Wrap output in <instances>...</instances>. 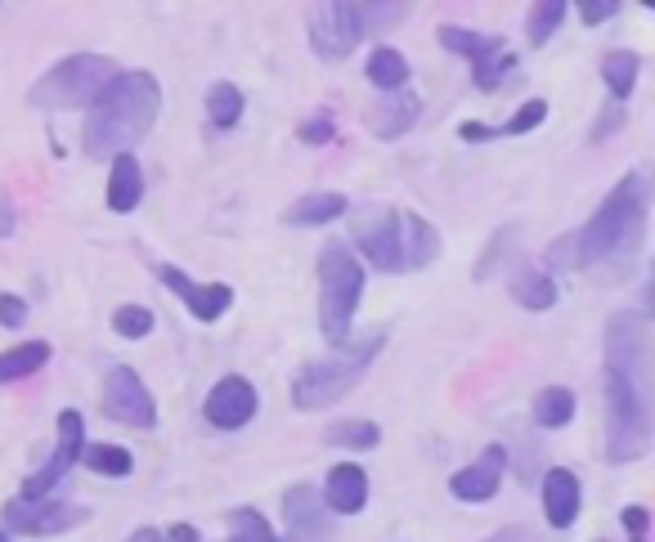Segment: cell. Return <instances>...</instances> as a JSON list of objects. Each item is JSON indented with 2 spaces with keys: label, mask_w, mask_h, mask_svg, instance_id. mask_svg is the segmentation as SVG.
<instances>
[{
  "label": "cell",
  "mask_w": 655,
  "mask_h": 542,
  "mask_svg": "<svg viewBox=\"0 0 655 542\" xmlns=\"http://www.w3.org/2000/svg\"><path fill=\"white\" fill-rule=\"evenodd\" d=\"M126 542H202L194 524H171V529H135Z\"/></svg>",
  "instance_id": "36"
},
{
  "label": "cell",
  "mask_w": 655,
  "mask_h": 542,
  "mask_svg": "<svg viewBox=\"0 0 655 542\" xmlns=\"http://www.w3.org/2000/svg\"><path fill=\"white\" fill-rule=\"evenodd\" d=\"M360 296H364L360 256L346 242H323L319 247V332L328 336L333 350L351 345Z\"/></svg>",
  "instance_id": "6"
},
{
  "label": "cell",
  "mask_w": 655,
  "mask_h": 542,
  "mask_svg": "<svg viewBox=\"0 0 655 542\" xmlns=\"http://www.w3.org/2000/svg\"><path fill=\"white\" fill-rule=\"evenodd\" d=\"M485 542H534L526 529H499V533H489Z\"/></svg>",
  "instance_id": "42"
},
{
  "label": "cell",
  "mask_w": 655,
  "mask_h": 542,
  "mask_svg": "<svg viewBox=\"0 0 655 542\" xmlns=\"http://www.w3.org/2000/svg\"><path fill=\"white\" fill-rule=\"evenodd\" d=\"M575 390H565V386H548V390H539L534 395V421L543 426V430H561V426H570L575 421Z\"/></svg>",
  "instance_id": "30"
},
{
  "label": "cell",
  "mask_w": 655,
  "mask_h": 542,
  "mask_svg": "<svg viewBox=\"0 0 655 542\" xmlns=\"http://www.w3.org/2000/svg\"><path fill=\"white\" fill-rule=\"evenodd\" d=\"M139 202H144V170H139V161H135V153H122V157H113V166H108V211L126 216V211H135Z\"/></svg>",
  "instance_id": "22"
},
{
  "label": "cell",
  "mask_w": 655,
  "mask_h": 542,
  "mask_svg": "<svg viewBox=\"0 0 655 542\" xmlns=\"http://www.w3.org/2000/svg\"><path fill=\"white\" fill-rule=\"evenodd\" d=\"M117 72H122V67H117L108 54H67V59H59L50 72L37 76V85L28 90V104L41 108V113L91 108Z\"/></svg>",
  "instance_id": "7"
},
{
  "label": "cell",
  "mask_w": 655,
  "mask_h": 542,
  "mask_svg": "<svg viewBox=\"0 0 655 542\" xmlns=\"http://www.w3.org/2000/svg\"><path fill=\"white\" fill-rule=\"evenodd\" d=\"M575 14L584 19V28H602L606 19L620 14V0H580V10H575Z\"/></svg>",
  "instance_id": "37"
},
{
  "label": "cell",
  "mask_w": 655,
  "mask_h": 542,
  "mask_svg": "<svg viewBox=\"0 0 655 542\" xmlns=\"http://www.w3.org/2000/svg\"><path fill=\"white\" fill-rule=\"evenodd\" d=\"M620 126H624V104H606L602 117H597V126H593V139L602 144V139H606L611 131H620Z\"/></svg>",
  "instance_id": "39"
},
{
  "label": "cell",
  "mask_w": 655,
  "mask_h": 542,
  "mask_svg": "<svg viewBox=\"0 0 655 542\" xmlns=\"http://www.w3.org/2000/svg\"><path fill=\"white\" fill-rule=\"evenodd\" d=\"M81 448H86V417H81L76 408H63L59 413V439H54V454L41 471L28 476L23 484V498H50V489L81 462Z\"/></svg>",
  "instance_id": "11"
},
{
  "label": "cell",
  "mask_w": 655,
  "mask_h": 542,
  "mask_svg": "<svg viewBox=\"0 0 655 542\" xmlns=\"http://www.w3.org/2000/svg\"><path fill=\"white\" fill-rule=\"evenodd\" d=\"M104 413L113 421L135 426V430H153L157 426V404H153L148 386L139 382V373L126 368V364L108 368V377H104Z\"/></svg>",
  "instance_id": "12"
},
{
  "label": "cell",
  "mask_w": 655,
  "mask_h": 542,
  "mask_svg": "<svg viewBox=\"0 0 655 542\" xmlns=\"http://www.w3.org/2000/svg\"><path fill=\"white\" fill-rule=\"evenodd\" d=\"M408 19L399 0H333V6L310 10V45L323 63H342L364 37L386 32Z\"/></svg>",
  "instance_id": "4"
},
{
  "label": "cell",
  "mask_w": 655,
  "mask_h": 542,
  "mask_svg": "<svg viewBox=\"0 0 655 542\" xmlns=\"http://www.w3.org/2000/svg\"><path fill=\"white\" fill-rule=\"evenodd\" d=\"M458 139H467V144H476V139H489V126H476V122H462V126H458Z\"/></svg>",
  "instance_id": "43"
},
{
  "label": "cell",
  "mask_w": 655,
  "mask_h": 542,
  "mask_svg": "<svg viewBox=\"0 0 655 542\" xmlns=\"http://www.w3.org/2000/svg\"><path fill=\"white\" fill-rule=\"evenodd\" d=\"M319 498H323V507L333 511V515H355V511H364V502H368V476H364L355 462H337L333 471L323 476Z\"/></svg>",
  "instance_id": "20"
},
{
  "label": "cell",
  "mask_w": 655,
  "mask_h": 542,
  "mask_svg": "<svg viewBox=\"0 0 655 542\" xmlns=\"http://www.w3.org/2000/svg\"><path fill=\"white\" fill-rule=\"evenodd\" d=\"M351 202L346 194H333V189H314L305 198H297L288 211H283V225H297V229H319V225H333L337 216H346Z\"/></svg>",
  "instance_id": "21"
},
{
  "label": "cell",
  "mask_w": 655,
  "mask_h": 542,
  "mask_svg": "<svg viewBox=\"0 0 655 542\" xmlns=\"http://www.w3.org/2000/svg\"><path fill=\"white\" fill-rule=\"evenodd\" d=\"M423 117V100L414 95V90H391V95H377L373 108H364V126L377 135V139H399L418 126Z\"/></svg>",
  "instance_id": "17"
},
{
  "label": "cell",
  "mask_w": 655,
  "mask_h": 542,
  "mask_svg": "<svg viewBox=\"0 0 655 542\" xmlns=\"http://www.w3.org/2000/svg\"><path fill=\"white\" fill-rule=\"evenodd\" d=\"M257 408H261V399H257V386L248 377H220L207 390V404H202V413L216 430H242L257 417Z\"/></svg>",
  "instance_id": "15"
},
{
  "label": "cell",
  "mask_w": 655,
  "mask_h": 542,
  "mask_svg": "<svg viewBox=\"0 0 655 542\" xmlns=\"http://www.w3.org/2000/svg\"><path fill=\"white\" fill-rule=\"evenodd\" d=\"M28 323V301L14 292H0V327H23Z\"/></svg>",
  "instance_id": "38"
},
{
  "label": "cell",
  "mask_w": 655,
  "mask_h": 542,
  "mask_svg": "<svg viewBox=\"0 0 655 542\" xmlns=\"http://www.w3.org/2000/svg\"><path fill=\"white\" fill-rule=\"evenodd\" d=\"M436 41H440L449 54H458V59L471 63V76H476V85L485 90V95H495V90L503 85V76L517 72V50H508V41L495 37V32H471V28L445 23V28L436 32Z\"/></svg>",
  "instance_id": "8"
},
{
  "label": "cell",
  "mask_w": 655,
  "mask_h": 542,
  "mask_svg": "<svg viewBox=\"0 0 655 542\" xmlns=\"http://www.w3.org/2000/svg\"><path fill=\"white\" fill-rule=\"evenodd\" d=\"M0 542H14V538H10V533H6V529H0Z\"/></svg>",
  "instance_id": "44"
},
{
  "label": "cell",
  "mask_w": 655,
  "mask_h": 542,
  "mask_svg": "<svg viewBox=\"0 0 655 542\" xmlns=\"http://www.w3.org/2000/svg\"><path fill=\"white\" fill-rule=\"evenodd\" d=\"M153 274H157L162 283H167V288L180 296V305H185L198 323H216V319L233 305V288H229V283H198V279H189V274H185V269L167 264V260L153 264Z\"/></svg>",
  "instance_id": "13"
},
{
  "label": "cell",
  "mask_w": 655,
  "mask_h": 542,
  "mask_svg": "<svg viewBox=\"0 0 655 542\" xmlns=\"http://www.w3.org/2000/svg\"><path fill=\"white\" fill-rule=\"evenodd\" d=\"M440 229L418 216V211H399V264H404V274H418V269H427L436 256H440Z\"/></svg>",
  "instance_id": "18"
},
{
  "label": "cell",
  "mask_w": 655,
  "mask_h": 542,
  "mask_svg": "<svg viewBox=\"0 0 655 542\" xmlns=\"http://www.w3.org/2000/svg\"><path fill=\"white\" fill-rule=\"evenodd\" d=\"M323 439L333 448H351V454H364V448H377L382 444V426L368 421V417H342L323 430Z\"/></svg>",
  "instance_id": "28"
},
{
  "label": "cell",
  "mask_w": 655,
  "mask_h": 542,
  "mask_svg": "<svg viewBox=\"0 0 655 542\" xmlns=\"http://www.w3.org/2000/svg\"><path fill=\"white\" fill-rule=\"evenodd\" d=\"M14 225H19V211H14L10 194H0V238H10V233H14Z\"/></svg>",
  "instance_id": "41"
},
{
  "label": "cell",
  "mask_w": 655,
  "mask_h": 542,
  "mask_svg": "<svg viewBox=\"0 0 655 542\" xmlns=\"http://www.w3.org/2000/svg\"><path fill=\"white\" fill-rule=\"evenodd\" d=\"M503 476H508V448L503 444H489L476 462H467L462 471H454L449 493L458 502H489V498L503 489Z\"/></svg>",
  "instance_id": "16"
},
{
  "label": "cell",
  "mask_w": 655,
  "mask_h": 542,
  "mask_svg": "<svg viewBox=\"0 0 655 542\" xmlns=\"http://www.w3.org/2000/svg\"><path fill=\"white\" fill-rule=\"evenodd\" d=\"M162 113V85L153 72L144 67H131V72H117L104 95L91 104V117L81 126V148L91 157H122L131 153L139 139H148L153 122Z\"/></svg>",
  "instance_id": "3"
},
{
  "label": "cell",
  "mask_w": 655,
  "mask_h": 542,
  "mask_svg": "<svg viewBox=\"0 0 655 542\" xmlns=\"http://www.w3.org/2000/svg\"><path fill=\"white\" fill-rule=\"evenodd\" d=\"M333 135H337V117L328 113V108L310 113V117L297 126V139H301V144H310V148H319V144H333Z\"/></svg>",
  "instance_id": "35"
},
{
  "label": "cell",
  "mask_w": 655,
  "mask_h": 542,
  "mask_svg": "<svg viewBox=\"0 0 655 542\" xmlns=\"http://www.w3.org/2000/svg\"><path fill=\"white\" fill-rule=\"evenodd\" d=\"M408 76H414V67H408V59L395 45H377L368 54V81L382 90V95H391V90H404Z\"/></svg>",
  "instance_id": "26"
},
{
  "label": "cell",
  "mask_w": 655,
  "mask_h": 542,
  "mask_svg": "<svg viewBox=\"0 0 655 542\" xmlns=\"http://www.w3.org/2000/svg\"><path fill=\"white\" fill-rule=\"evenodd\" d=\"M81 467L95 471V476H108V480H126L135 471V458L122 444H86L81 448Z\"/></svg>",
  "instance_id": "27"
},
{
  "label": "cell",
  "mask_w": 655,
  "mask_h": 542,
  "mask_svg": "<svg viewBox=\"0 0 655 542\" xmlns=\"http://www.w3.org/2000/svg\"><path fill=\"white\" fill-rule=\"evenodd\" d=\"M86 507L76 502H59V498H10L0 520H6V533H28V538H54V533H67L76 524H86Z\"/></svg>",
  "instance_id": "9"
},
{
  "label": "cell",
  "mask_w": 655,
  "mask_h": 542,
  "mask_svg": "<svg viewBox=\"0 0 655 542\" xmlns=\"http://www.w3.org/2000/svg\"><path fill=\"white\" fill-rule=\"evenodd\" d=\"M606 462H637L651 448V319L615 310L606 319Z\"/></svg>",
  "instance_id": "1"
},
{
  "label": "cell",
  "mask_w": 655,
  "mask_h": 542,
  "mask_svg": "<svg viewBox=\"0 0 655 542\" xmlns=\"http://www.w3.org/2000/svg\"><path fill=\"white\" fill-rule=\"evenodd\" d=\"M584 507V484L570 467H548L543 476V515L552 529H570Z\"/></svg>",
  "instance_id": "19"
},
{
  "label": "cell",
  "mask_w": 655,
  "mask_h": 542,
  "mask_svg": "<svg viewBox=\"0 0 655 542\" xmlns=\"http://www.w3.org/2000/svg\"><path fill=\"white\" fill-rule=\"evenodd\" d=\"M637 72H642V59L633 50H611L602 59V85L611 90V104H624L633 90H637Z\"/></svg>",
  "instance_id": "25"
},
{
  "label": "cell",
  "mask_w": 655,
  "mask_h": 542,
  "mask_svg": "<svg viewBox=\"0 0 655 542\" xmlns=\"http://www.w3.org/2000/svg\"><path fill=\"white\" fill-rule=\"evenodd\" d=\"M565 14H570L565 0H539V6L530 10V19H526V41L530 45H548V37L561 28Z\"/></svg>",
  "instance_id": "31"
},
{
  "label": "cell",
  "mask_w": 655,
  "mask_h": 542,
  "mask_svg": "<svg viewBox=\"0 0 655 542\" xmlns=\"http://www.w3.org/2000/svg\"><path fill=\"white\" fill-rule=\"evenodd\" d=\"M543 122H548V100H526L495 135H530V131H539Z\"/></svg>",
  "instance_id": "34"
},
{
  "label": "cell",
  "mask_w": 655,
  "mask_h": 542,
  "mask_svg": "<svg viewBox=\"0 0 655 542\" xmlns=\"http://www.w3.org/2000/svg\"><path fill=\"white\" fill-rule=\"evenodd\" d=\"M512 296H517V305H521V310L543 314V310H552V305H557V279L548 274V269H539V264H526L521 274L512 279Z\"/></svg>",
  "instance_id": "23"
},
{
  "label": "cell",
  "mask_w": 655,
  "mask_h": 542,
  "mask_svg": "<svg viewBox=\"0 0 655 542\" xmlns=\"http://www.w3.org/2000/svg\"><path fill=\"white\" fill-rule=\"evenodd\" d=\"M229 524H233V542H279L274 524L257 507H233L229 511Z\"/></svg>",
  "instance_id": "32"
},
{
  "label": "cell",
  "mask_w": 655,
  "mask_h": 542,
  "mask_svg": "<svg viewBox=\"0 0 655 542\" xmlns=\"http://www.w3.org/2000/svg\"><path fill=\"white\" fill-rule=\"evenodd\" d=\"M153 310H144V305H122L117 314H113V332L117 336H126V341H144V336H153Z\"/></svg>",
  "instance_id": "33"
},
{
  "label": "cell",
  "mask_w": 655,
  "mask_h": 542,
  "mask_svg": "<svg viewBox=\"0 0 655 542\" xmlns=\"http://www.w3.org/2000/svg\"><path fill=\"white\" fill-rule=\"evenodd\" d=\"M382 345H386V327H377L368 341L342 345L328 358H310V364L297 373V382H292V404L301 413H319V408L342 404L364 382V373L373 368V358L382 354Z\"/></svg>",
  "instance_id": "5"
},
{
  "label": "cell",
  "mask_w": 655,
  "mask_h": 542,
  "mask_svg": "<svg viewBox=\"0 0 655 542\" xmlns=\"http://www.w3.org/2000/svg\"><path fill=\"white\" fill-rule=\"evenodd\" d=\"M288 533L279 542H333V511L323 507L314 484H297L283 493Z\"/></svg>",
  "instance_id": "14"
},
{
  "label": "cell",
  "mask_w": 655,
  "mask_h": 542,
  "mask_svg": "<svg viewBox=\"0 0 655 542\" xmlns=\"http://www.w3.org/2000/svg\"><path fill=\"white\" fill-rule=\"evenodd\" d=\"M45 364H50V345H45V341H23V345L0 350V386L23 382V377L41 373Z\"/></svg>",
  "instance_id": "24"
},
{
  "label": "cell",
  "mask_w": 655,
  "mask_h": 542,
  "mask_svg": "<svg viewBox=\"0 0 655 542\" xmlns=\"http://www.w3.org/2000/svg\"><path fill=\"white\" fill-rule=\"evenodd\" d=\"M646 220H651V185L642 170H628L580 229L548 242V274L552 269L580 274V269H597V264L624 269L646 238Z\"/></svg>",
  "instance_id": "2"
},
{
  "label": "cell",
  "mask_w": 655,
  "mask_h": 542,
  "mask_svg": "<svg viewBox=\"0 0 655 542\" xmlns=\"http://www.w3.org/2000/svg\"><path fill=\"white\" fill-rule=\"evenodd\" d=\"M351 238L373 269H382V274H404V264H399V207H364L355 216Z\"/></svg>",
  "instance_id": "10"
},
{
  "label": "cell",
  "mask_w": 655,
  "mask_h": 542,
  "mask_svg": "<svg viewBox=\"0 0 655 542\" xmlns=\"http://www.w3.org/2000/svg\"><path fill=\"white\" fill-rule=\"evenodd\" d=\"M633 542H646V538H633Z\"/></svg>",
  "instance_id": "45"
},
{
  "label": "cell",
  "mask_w": 655,
  "mask_h": 542,
  "mask_svg": "<svg viewBox=\"0 0 655 542\" xmlns=\"http://www.w3.org/2000/svg\"><path fill=\"white\" fill-rule=\"evenodd\" d=\"M242 108H248V100H242V90L233 81H216L207 90V122L216 131H233L242 122Z\"/></svg>",
  "instance_id": "29"
},
{
  "label": "cell",
  "mask_w": 655,
  "mask_h": 542,
  "mask_svg": "<svg viewBox=\"0 0 655 542\" xmlns=\"http://www.w3.org/2000/svg\"><path fill=\"white\" fill-rule=\"evenodd\" d=\"M620 520H624V529H628L633 538H642V533H646V524H651V511H646V507H624V511H620Z\"/></svg>",
  "instance_id": "40"
}]
</instances>
